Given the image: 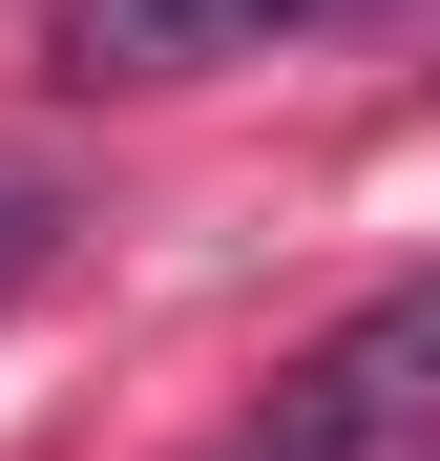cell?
<instances>
[{
    "instance_id": "1",
    "label": "cell",
    "mask_w": 440,
    "mask_h": 461,
    "mask_svg": "<svg viewBox=\"0 0 440 461\" xmlns=\"http://www.w3.org/2000/svg\"><path fill=\"white\" fill-rule=\"evenodd\" d=\"M419 440H440V273H399L378 315H336L273 377V420H252V461H419Z\"/></svg>"
},
{
    "instance_id": "2",
    "label": "cell",
    "mask_w": 440,
    "mask_h": 461,
    "mask_svg": "<svg viewBox=\"0 0 440 461\" xmlns=\"http://www.w3.org/2000/svg\"><path fill=\"white\" fill-rule=\"evenodd\" d=\"M336 22H440V0H42V85H231L273 42H336Z\"/></svg>"
},
{
    "instance_id": "3",
    "label": "cell",
    "mask_w": 440,
    "mask_h": 461,
    "mask_svg": "<svg viewBox=\"0 0 440 461\" xmlns=\"http://www.w3.org/2000/svg\"><path fill=\"white\" fill-rule=\"evenodd\" d=\"M63 230H85V189H63V168H22V147H0V315H22V294L63 273Z\"/></svg>"
},
{
    "instance_id": "4",
    "label": "cell",
    "mask_w": 440,
    "mask_h": 461,
    "mask_svg": "<svg viewBox=\"0 0 440 461\" xmlns=\"http://www.w3.org/2000/svg\"><path fill=\"white\" fill-rule=\"evenodd\" d=\"M231 461H252V440H231Z\"/></svg>"
}]
</instances>
